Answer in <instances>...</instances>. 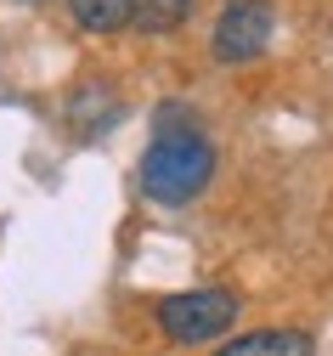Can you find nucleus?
<instances>
[{"mask_svg":"<svg viewBox=\"0 0 333 356\" xmlns=\"http://www.w3.org/2000/svg\"><path fill=\"white\" fill-rule=\"evenodd\" d=\"M68 17L85 34H113L130 23V0H68Z\"/></svg>","mask_w":333,"mask_h":356,"instance_id":"423d86ee","label":"nucleus"},{"mask_svg":"<svg viewBox=\"0 0 333 356\" xmlns=\"http://www.w3.org/2000/svg\"><path fill=\"white\" fill-rule=\"evenodd\" d=\"M271 29H277L271 0H226V6H220V23H215V34H209L215 63H254V57H266Z\"/></svg>","mask_w":333,"mask_h":356,"instance_id":"7ed1b4c3","label":"nucleus"},{"mask_svg":"<svg viewBox=\"0 0 333 356\" xmlns=\"http://www.w3.org/2000/svg\"><path fill=\"white\" fill-rule=\"evenodd\" d=\"M209 175H215V147L198 124H181L175 136L170 130H159L153 147L141 153V170H136V181L141 193H147L153 204H193L204 187H209Z\"/></svg>","mask_w":333,"mask_h":356,"instance_id":"f257e3e1","label":"nucleus"},{"mask_svg":"<svg viewBox=\"0 0 333 356\" xmlns=\"http://www.w3.org/2000/svg\"><path fill=\"white\" fill-rule=\"evenodd\" d=\"M193 6L198 0H130V23L141 34H170V29H181L193 17Z\"/></svg>","mask_w":333,"mask_h":356,"instance_id":"39448f33","label":"nucleus"},{"mask_svg":"<svg viewBox=\"0 0 333 356\" xmlns=\"http://www.w3.org/2000/svg\"><path fill=\"white\" fill-rule=\"evenodd\" d=\"M215 356H316V345H311V334H300V328H271V334L232 339V345H220Z\"/></svg>","mask_w":333,"mask_h":356,"instance_id":"20e7f679","label":"nucleus"},{"mask_svg":"<svg viewBox=\"0 0 333 356\" xmlns=\"http://www.w3.org/2000/svg\"><path fill=\"white\" fill-rule=\"evenodd\" d=\"M17 6H40V0H17Z\"/></svg>","mask_w":333,"mask_h":356,"instance_id":"0eeeda50","label":"nucleus"},{"mask_svg":"<svg viewBox=\"0 0 333 356\" xmlns=\"http://www.w3.org/2000/svg\"><path fill=\"white\" fill-rule=\"evenodd\" d=\"M232 323H237V294H226V289H186V294L159 300V328H164L175 345L220 339Z\"/></svg>","mask_w":333,"mask_h":356,"instance_id":"f03ea898","label":"nucleus"}]
</instances>
